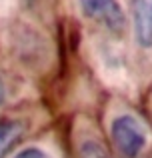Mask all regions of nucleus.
<instances>
[{"mask_svg":"<svg viewBox=\"0 0 152 158\" xmlns=\"http://www.w3.org/2000/svg\"><path fill=\"white\" fill-rule=\"evenodd\" d=\"M110 136L126 158H136L148 144L144 124L132 114H118L110 122Z\"/></svg>","mask_w":152,"mask_h":158,"instance_id":"obj_1","label":"nucleus"},{"mask_svg":"<svg viewBox=\"0 0 152 158\" xmlns=\"http://www.w3.org/2000/svg\"><path fill=\"white\" fill-rule=\"evenodd\" d=\"M84 18L100 24L110 34H122L126 28L124 8L118 0H78Z\"/></svg>","mask_w":152,"mask_h":158,"instance_id":"obj_2","label":"nucleus"},{"mask_svg":"<svg viewBox=\"0 0 152 158\" xmlns=\"http://www.w3.org/2000/svg\"><path fill=\"white\" fill-rule=\"evenodd\" d=\"M132 34L138 46L152 48V0H128Z\"/></svg>","mask_w":152,"mask_h":158,"instance_id":"obj_3","label":"nucleus"},{"mask_svg":"<svg viewBox=\"0 0 152 158\" xmlns=\"http://www.w3.org/2000/svg\"><path fill=\"white\" fill-rule=\"evenodd\" d=\"M24 132L22 122L18 120H0V158H4L20 140Z\"/></svg>","mask_w":152,"mask_h":158,"instance_id":"obj_4","label":"nucleus"},{"mask_svg":"<svg viewBox=\"0 0 152 158\" xmlns=\"http://www.w3.org/2000/svg\"><path fill=\"white\" fill-rule=\"evenodd\" d=\"M78 158H108L106 154V148L100 140L96 138H86L80 142L78 148Z\"/></svg>","mask_w":152,"mask_h":158,"instance_id":"obj_5","label":"nucleus"},{"mask_svg":"<svg viewBox=\"0 0 152 158\" xmlns=\"http://www.w3.org/2000/svg\"><path fill=\"white\" fill-rule=\"evenodd\" d=\"M14 158H52V156L48 154L46 150L38 148V146H28V148H24V150L16 152Z\"/></svg>","mask_w":152,"mask_h":158,"instance_id":"obj_6","label":"nucleus"},{"mask_svg":"<svg viewBox=\"0 0 152 158\" xmlns=\"http://www.w3.org/2000/svg\"><path fill=\"white\" fill-rule=\"evenodd\" d=\"M6 102V86H4V82L0 80V106Z\"/></svg>","mask_w":152,"mask_h":158,"instance_id":"obj_7","label":"nucleus"}]
</instances>
